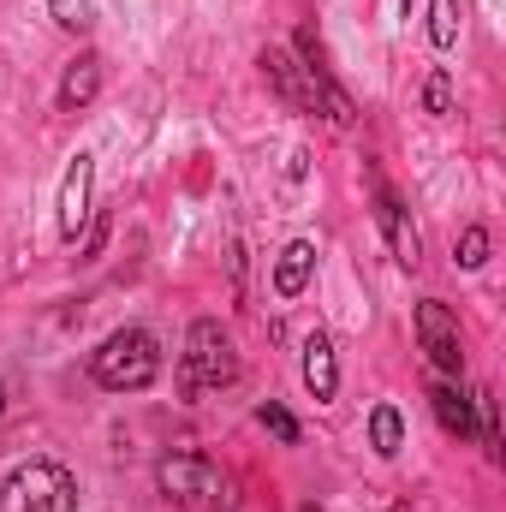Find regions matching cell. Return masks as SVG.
<instances>
[{
  "mask_svg": "<svg viewBox=\"0 0 506 512\" xmlns=\"http://www.w3.org/2000/svg\"><path fill=\"white\" fill-rule=\"evenodd\" d=\"M0 512H78V483L66 477V465H24L12 471V483L0 489Z\"/></svg>",
  "mask_w": 506,
  "mask_h": 512,
  "instance_id": "cell-3",
  "label": "cell"
},
{
  "mask_svg": "<svg viewBox=\"0 0 506 512\" xmlns=\"http://www.w3.org/2000/svg\"><path fill=\"white\" fill-rule=\"evenodd\" d=\"M423 108H429V114H453V84H447V72H441V66H435V72H429V84H423Z\"/></svg>",
  "mask_w": 506,
  "mask_h": 512,
  "instance_id": "cell-15",
  "label": "cell"
},
{
  "mask_svg": "<svg viewBox=\"0 0 506 512\" xmlns=\"http://www.w3.org/2000/svg\"><path fill=\"white\" fill-rule=\"evenodd\" d=\"M262 429H268L274 441H286V447L298 441V423H292V411H286V405H262Z\"/></svg>",
  "mask_w": 506,
  "mask_h": 512,
  "instance_id": "cell-16",
  "label": "cell"
},
{
  "mask_svg": "<svg viewBox=\"0 0 506 512\" xmlns=\"http://www.w3.org/2000/svg\"><path fill=\"white\" fill-rule=\"evenodd\" d=\"M185 376H191V387H227L239 376V352L221 334V322H197L191 328V340H185Z\"/></svg>",
  "mask_w": 506,
  "mask_h": 512,
  "instance_id": "cell-4",
  "label": "cell"
},
{
  "mask_svg": "<svg viewBox=\"0 0 506 512\" xmlns=\"http://www.w3.org/2000/svg\"><path fill=\"white\" fill-rule=\"evenodd\" d=\"M417 340H423V352L435 358V370H447V376H459L465 370V340H459V316L441 304V298H429V304H417Z\"/></svg>",
  "mask_w": 506,
  "mask_h": 512,
  "instance_id": "cell-5",
  "label": "cell"
},
{
  "mask_svg": "<svg viewBox=\"0 0 506 512\" xmlns=\"http://www.w3.org/2000/svg\"><path fill=\"white\" fill-rule=\"evenodd\" d=\"M376 215H381V227H387V239H393V251H399V262L417 268V262H423V245H417V233L405 227V209H399V197H393L387 185H376Z\"/></svg>",
  "mask_w": 506,
  "mask_h": 512,
  "instance_id": "cell-7",
  "label": "cell"
},
{
  "mask_svg": "<svg viewBox=\"0 0 506 512\" xmlns=\"http://www.w3.org/2000/svg\"><path fill=\"white\" fill-rule=\"evenodd\" d=\"M155 483L161 495L179 512H227L233 507V477L221 465H209L203 453H173L155 465Z\"/></svg>",
  "mask_w": 506,
  "mask_h": 512,
  "instance_id": "cell-1",
  "label": "cell"
},
{
  "mask_svg": "<svg viewBox=\"0 0 506 512\" xmlns=\"http://www.w3.org/2000/svg\"><path fill=\"white\" fill-rule=\"evenodd\" d=\"M489 262V233L483 227H465L459 233V268H483Z\"/></svg>",
  "mask_w": 506,
  "mask_h": 512,
  "instance_id": "cell-14",
  "label": "cell"
},
{
  "mask_svg": "<svg viewBox=\"0 0 506 512\" xmlns=\"http://www.w3.org/2000/svg\"><path fill=\"white\" fill-rule=\"evenodd\" d=\"M54 18H60L66 30H84V24H90V0H54Z\"/></svg>",
  "mask_w": 506,
  "mask_h": 512,
  "instance_id": "cell-17",
  "label": "cell"
},
{
  "mask_svg": "<svg viewBox=\"0 0 506 512\" xmlns=\"http://www.w3.org/2000/svg\"><path fill=\"white\" fill-rule=\"evenodd\" d=\"M304 512H316V507H304Z\"/></svg>",
  "mask_w": 506,
  "mask_h": 512,
  "instance_id": "cell-18",
  "label": "cell"
},
{
  "mask_svg": "<svg viewBox=\"0 0 506 512\" xmlns=\"http://www.w3.org/2000/svg\"><path fill=\"white\" fill-rule=\"evenodd\" d=\"M155 370H161V352H155V334H143V328H120V334L96 352V382L114 387V393L149 387Z\"/></svg>",
  "mask_w": 506,
  "mask_h": 512,
  "instance_id": "cell-2",
  "label": "cell"
},
{
  "mask_svg": "<svg viewBox=\"0 0 506 512\" xmlns=\"http://www.w3.org/2000/svg\"><path fill=\"white\" fill-rule=\"evenodd\" d=\"M429 399H435L441 429H447V435H459V441H471V429H477V423H471V393H465V387H453V382H435Z\"/></svg>",
  "mask_w": 506,
  "mask_h": 512,
  "instance_id": "cell-10",
  "label": "cell"
},
{
  "mask_svg": "<svg viewBox=\"0 0 506 512\" xmlns=\"http://www.w3.org/2000/svg\"><path fill=\"white\" fill-rule=\"evenodd\" d=\"M370 441H376L381 459H393V453H399V441H405V423H399V411H393V405H376V417H370Z\"/></svg>",
  "mask_w": 506,
  "mask_h": 512,
  "instance_id": "cell-12",
  "label": "cell"
},
{
  "mask_svg": "<svg viewBox=\"0 0 506 512\" xmlns=\"http://www.w3.org/2000/svg\"><path fill=\"white\" fill-rule=\"evenodd\" d=\"M310 268H316V245H304V239H298V245H286L280 262H274V292H280V298H298V292H304V280H310Z\"/></svg>",
  "mask_w": 506,
  "mask_h": 512,
  "instance_id": "cell-11",
  "label": "cell"
},
{
  "mask_svg": "<svg viewBox=\"0 0 506 512\" xmlns=\"http://www.w3.org/2000/svg\"><path fill=\"white\" fill-rule=\"evenodd\" d=\"M90 179H96V167H90V155H78L60 185V233L66 239H78V227L90 221Z\"/></svg>",
  "mask_w": 506,
  "mask_h": 512,
  "instance_id": "cell-6",
  "label": "cell"
},
{
  "mask_svg": "<svg viewBox=\"0 0 506 512\" xmlns=\"http://www.w3.org/2000/svg\"><path fill=\"white\" fill-rule=\"evenodd\" d=\"M429 36H435V48H453V42H459V0H435Z\"/></svg>",
  "mask_w": 506,
  "mask_h": 512,
  "instance_id": "cell-13",
  "label": "cell"
},
{
  "mask_svg": "<svg viewBox=\"0 0 506 512\" xmlns=\"http://www.w3.org/2000/svg\"><path fill=\"white\" fill-rule=\"evenodd\" d=\"M304 382H310L316 399H334L340 370H334V346H328V334H310V340H304Z\"/></svg>",
  "mask_w": 506,
  "mask_h": 512,
  "instance_id": "cell-9",
  "label": "cell"
},
{
  "mask_svg": "<svg viewBox=\"0 0 506 512\" xmlns=\"http://www.w3.org/2000/svg\"><path fill=\"white\" fill-rule=\"evenodd\" d=\"M96 90H102V60H96V54H78V60L66 66V78H60V108L78 114L84 102H96Z\"/></svg>",
  "mask_w": 506,
  "mask_h": 512,
  "instance_id": "cell-8",
  "label": "cell"
},
{
  "mask_svg": "<svg viewBox=\"0 0 506 512\" xmlns=\"http://www.w3.org/2000/svg\"><path fill=\"white\" fill-rule=\"evenodd\" d=\"M0 405H6V399H0Z\"/></svg>",
  "mask_w": 506,
  "mask_h": 512,
  "instance_id": "cell-19",
  "label": "cell"
}]
</instances>
